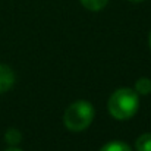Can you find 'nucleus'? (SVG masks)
Returning <instances> with one entry per match:
<instances>
[{
    "label": "nucleus",
    "instance_id": "obj_3",
    "mask_svg": "<svg viewBox=\"0 0 151 151\" xmlns=\"http://www.w3.org/2000/svg\"><path fill=\"white\" fill-rule=\"evenodd\" d=\"M15 84V73L13 70L7 66L0 63V93L9 91Z\"/></svg>",
    "mask_w": 151,
    "mask_h": 151
},
{
    "label": "nucleus",
    "instance_id": "obj_1",
    "mask_svg": "<svg viewBox=\"0 0 151 151\" xmlns=\"http://www.w3.org/2000/svg\"><path fill=\"white\" fill-rule=\"evenodd\" d=\"M107 109L114 119L119 120L131 119L139 109L138 93L132 88H119L110 96Z\"/></svg>",
    "mask_w": 151,
    "mask_h": 151
},
{
    "label": "nucleus",
    "instance_id": "obj_9",
    "mask_svg": "<svg viewBox=\"0 0 151 151\" xmlns=\"http://www.w3.org/2000/svg\"><path fill=\"white\" fill-rule=\"evenodd\" d=\"M4 151H22V150H19V148H16V147H10V148H6Z\"/></svg>",
    "mask_w": 151,
    "mask_h": 151
},
{
    "label": "nucleus",
    "instance_id": "obj_6",
    "mask_svg": "<svg viewBox=\"0 0 151 151\" xmlns=\"http://www.w3.org/2000/svg\"><path fill=\"white\" fill-rule=\"evenodd\" d=\"M107 1L109 0H81L82 6L93 12H97V10H101L103 7H106Z\"/></svg>",
    "mask_w": 151,
    "mask_h": 151
},
{
    "label": "nucleus",
    "instance_id": "obj_5",
    "mask_svg": "<svg viewBox=\"0 0 151 151\" xmlns=\"http://www.w3.org/2000/svg\"><path fill=\"white\" fill-rule=\"evenodd\" d=\"M135 148L138 151H151V134L141 135L135 142Z\"/></svg>",
    "mask_w": 151,
    "mask_h": 151
},
{
    "label": "nucleus",
    "instance_id": "obj_8",
    "mask_svg": "<svg viewBox=\"0 0 151 151\" xmlns=\"http://www.w3.org/2000/svg\"><path fill=\"white\" fill-rule=\"evenodd\" d=\"M4 139H6V142H7V144H10V145H16V144H19V142H21L22 135H21V132H19L18 129L10 128V129L6 132Z\"/></svg>",
    "mask_w": 151,
    "mask_h": 151
},
{
    "label": "nucleus",
    "instance_id": "obj_2",
    "mask_svg": "<svg viewBox=\"0 0 151 151\" xmlns=\"http://www.w3.org/2000/svg\"><path fill=\"white\" fill-rule=\"evenodd\" d=\"M93 120H94V107L91 103L85 100H78L72 103L63 114L65 126L73 132L87 129L93 123Z\"/></svg>",
    "mask_w": 151,
    "mask_h": 151
},
{
    "label": "nucleus",
    "instance_id": "obj_4",
    "mask_svg": "<svg viewBox=\"0 0 151 151\" xmlns=\"http://www.w3.org/2000/svg\"><path fill=\"white\" fill-rule=\"evenodd\" d=\"M135 91L138 94H142V96H147L151 93V79L148 78H141L137 81L135 84Z\"/></svg>",
    "mask_w": 151,
    "mask_h": 151
},
{
    "label": "nucleus",
    "instance_id": "obj_10",
    "mask_svg": "<svg viewBox=\"0 0 151 151\" xmlns=\"http://www.w3.org/2000/svg\"><path fill=\"white\" fill-rule=\"evenodd\" d=\"M148 44H150V49H151V31H150V35H148Z\"/></svg>",
    "mask_w": 151,
    "mask_h": 151
},
{
    "label": "nucleus",
    "instance_id": "obj_7",
    "mask_svg": "<svg viewBox=\"0 0 151 151\" xmlns=\"http://www.w3.org/2000/svg\"><path fill=\"white\" fill-rule=\"evenodd\" d=\"M100 151H132L131 147L125 142H120V141H111L106 145L101 147Z\"/></svg>",
    "mask_w": 151,
    "mask_h": 151
},
{
    "label": "nucleus",
    "instance_id": "obj_11",
    "mask_svg": "<svg viewBox=\"0 0 151 151\" xmlns=\"http://www.w3.org/2000/svg\"><path fill=\"white\" fill-rule=\"evenodd\" d=\"M132 1H142V0H132Z\"/></svg>",
    "mask_w": 151,
    "mask_h": 151
}]
</instances>
